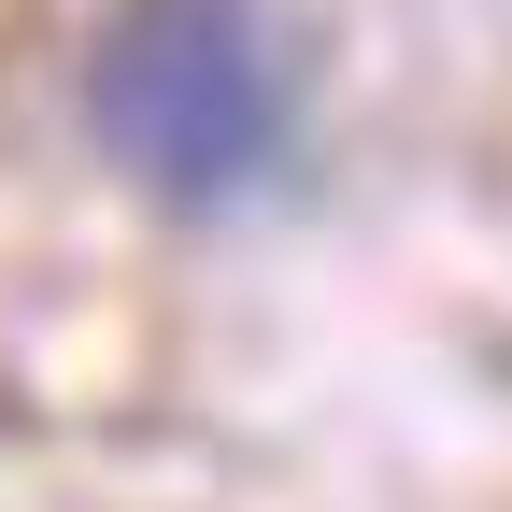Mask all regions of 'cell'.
I'll return each instance as SVG.
<instances>
[{
	"mask_svg": "<svg viewBox=\"0 0 512 512\" xmlns=\"http://www.w3.org/2000/svg\"><path fill=\"white\" fill-rule=\"evenodd\" d=\"M285 15L271 0H114L86 29V143L157 200H228L285 157Z\"/></svg>",
	"mask_w": 512,
	"mask_h": 512,
	"instance_id": "cell-1",
	"label": "cell"
}]
</instances>
